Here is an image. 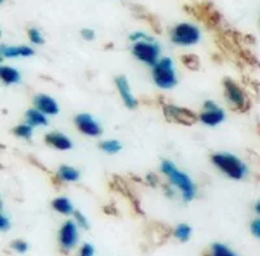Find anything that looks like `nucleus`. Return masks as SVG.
I'll use <instances>...</instances> for the list:
<instances>
[{
	"label": "nucleus",
	"mask_w": 260,
	"mask_h": 256,
	"mask_svg": "<svg viewBox=\"0 0 260 256\" xmlns=\"http://www.w3.org/2000/svg\"><path fill=\"white\" fill-rule=\"evenodd\" d=\"M59 242L61 247L69 250L77 242V227L73 221H65L59 233Z\"/></svg>",
	"instance_id": "obj_11"
},
{
	"label": "nucleus",
	"mask_w": 260,
	"mask_h": 256,
	"mask_svg": "<svg viewBox=\"0 0 260 256\" xmlns=\"http://www.w3.org/2000/svg\"><path fill=\"white\" fill-rule=\"evenodd\" d=\"M152 78H154V82L156 83V86H159L160 88L169 90V88L173 87L177 83V78H176L172 60L168 57L159 60L152 69Z\"/></svg>",
	"instance_id": "obj_3"
},
{
	"label": "nucleus",
	"mask_w": 260,
	"mask_h": 256,
	"mask_svg": "<svg viewBox=\"0 0 260 256\" xmlns=\"http://www.w3.org/2000/svg\"><path fill=\"white\" fill-rule=\"evenodd\" d=\"M13 133H15L17 137H20V138L30 139L32 129L29 124H22V125H18L17 127H15V129H13Z\"/></svg>",
	"instance_id": "obj_25"
},
{
	"label": "nucleus",
	"mask_w": 260,
	"mask_h": 256,
	"mask_svg": "<svg viewBox=\"0 0 260 256\" xmlns=\"http://www.w3.org/2000/svg\"><path fill=\"white\" fill-rule=\"evenodd\" d=\"M52 207L55 211L62 213V215H71L73 213V206L67 198H56L53 199Z\"/></svg>",
	"instance_id": "obj_18"
},
{
	"label": "nucleus",
	"mask_w": 260,
	"mask_h": 256,
	"mask_svg": "<svg viewBox=\"0 0 260 256\" xmlns=\"http://www.w3.org/2000/svg\"><path fill=\"white\" fill-rule=\"evenodd\" d=\"M201 39V31L190 24H180L172 30V41L181 46H192Z\"/></svg>",
	"instance_id": "obj_5"
},
{
	"label": "nucleus",
	"mask_w": 260,
	"mask_h": 256,
	"mask_svg": "<svg viewBox=\"0 0 260 256\" xmlns=\"http://www.w3.org/2000/svg\"><path fill=\"white\" fill-rule=\"evenodd\" d=\"M74 122H76L77 129L85 136L96 137L102 133V127L99 126V124L87 113H81V115L76 116Z\"/></svg>",
	"instance_id": "obj_10"
},
{
	"label": "nucleus",
	"mask_w": 260,
	"mask_h": 256,
	"mask_svg": "<svg viewBox=\"0 0 260 256\" xmlns=\"http://www.w3.org/2000/svg\"><path fill=\"white\" fill-rule=\"evenodd\" d=\"M169 234H171V229L168 227H166V225L156 222V224L151 227V236L159 239V242H161V243L162 241H166L168 238Z\"/></svg>",
	"instance_id": "obj_19"
},
{
	"label": "nucleus",
	"mask_w": 260,
	"mask_h": 256,
	"mask_svg": "<svg viewBox=\"0 0 260 256\" xmlns=\"http://www.w3.org/2000/svg\"><path fill=\"white\" fill-rule=\"evenodd\" d=\"M211 256H236V255H234V253L232 252L226 246H224V244L215 243L212 246V253H211Z\"/></svg>",
	"instance_id": "obj_26"
},
{
	"label": "nucleus",
	"mask_w": 260,
	"mask_h": 256,
	"mask_svg": "<svg viewBox=\"0 0 260 256\" xmlns=\"http://www.w3.org/2000/svg\"><path fill=\"white\" fill-rule=\"evenodd\" d=\"M81 34H82V37L86 39V41H92L95 37L94 31H92L91 29H83Z\"/></svg>",
	"instance_id": "obj_32"
},
{
	"label": "nucleus",
	"mask_w": 260,
	"mask_h": 256,
	"mask_svg": "<svg viewBox=\"0 0 260 256\" xmlns=\"http://www.w3.org/2000/svg\"><path fill=\"white\" fill-rule=\"evenodd\" d=\"M139 9V17H142L143 20H146L148 22V24L151 25V27L155 30V33H161V27H160L159 25V21L156 20V17L155 16H152L151 13L146 12V11H143L142 8H138Z\"/></svg>",
	"instance_id": "obj_23"
},
{
	"label": "nucleus",
	"mask_w": 260,
	"mask_h": 256,
	"mask_svg": "<svg viewBox=\"0 0 260 256\" xmlns=\"http://www.w3.org/2000/svg\"><path fill=\"white\" fill-rule=\"evenodd\" d=\"M2 55L6 57H27L34 55L32 48L27 46H18V47H2Z\"/></svg>",
	"instance_id": "obj_15"
},
{
	"label": "nucleus",
	"mask_w": 260,
	"mask_h": 256,
	"mask_svg": "<svg viewBox=\"0 0 260 256\" xmlns=\"http://www.w3.org/2000/svg\"><path fill=\"white\" fill-rule=\"evenodd\" d=\"M0 77L6 85H12V83L20 82V73L16 69L11 67H2L0 68Z\"/></svg>",
	"instance_id": "obj_17"
},
{
	"label": "nucleus",
	"mask_w": 260,
	"mask_h": 256,
	"mask_svg": "<svg viewBox=\"0 0 260 256\" xmlns=\"http://www.w3.org/2000/svg\"><path fill=\"white\" fill-rule=\"evenodd\" d=\"M26 121L30 126H45L47 125V118L45 113L38 109H29L26 112Z\"/></svg>",
	"instance_id": "obj_16"
},
{
	"label": "nucleus",
	"mask_w": 260,
	"mask_h": 256,
	"mask_svg": "<svg viewBox=\"0 0 260 256\" xmlns=\"http://www.w3.org/2000/svg\"><path fill=\"white\" fill-rule=\"evenodd\" d=\"M94 255V247L91 244L86 243L83 244L82 248H81V256H92Z\"/></svg>",
	"instance_id": "obj_31"
},
{
	"label": "nucleus",
	"mask_w": 260,
	"mask_h": 256,
	"mask_svg": "<svg viewBox=\"0 0 260 256\" xmlns=\"http://www.w3.org/2000/svg\"><path fill=\"white\" fill-rule=\"evenodd\" d=\"M183 65L186 67L190 71H198L201 68V61H199V57L197 55H192V53H187V55H183L181 56Z\"/></svg>",
	"instance_id": "obj_21"
},
{
	"label": "nucleus",
	"mask_w": 260,
	"mask_h": 256,
	"mask_svg": "<svg viewBox=\"0 0 260 256\" xmlns=\"http://www.w3.org/2000/svg\"><path fill=\"white\" fill-rule=\"evenodd\" d=\"M115 83L116 87H117V91L120 92V97L124 100L125 106H126L127 108H136V107L138 106V102H137V99L133 97L132 91H130L129 83H127L126 78H125L124 76L116 77Z\"/></svg>",
	"instance_id": "obj_12"
},
{
	"label": "nucleus",
	"mask_w": 260,
	"mask_h": 256,
	"mask_svg": "<svg viewBox=\"0 0 260 256\" xmlns=\"http://www.w3.org/2000/svg\"><path fill=\"white\" fill-rule=\"evenodd\" d=\"M101 148L107 153H117L121 150V144L117 141H106L101 143Z\"/></svg>",
	"instance_id": "obj_24"
},
{
	"label": "nucleus",
	"mask_w": 260,
	"mask_h": 256,
	"mask_svg": "<svg viewBox=\"0 0 260 256\" xmlns=\"http://www.w3.org/2000/svg\"><path fill=\"white\" fill-rule=\"evenodd\" d=\"M190 236H191V228L186 224H180L175 229V237L181 242L189 241Z\"/></svg>",
	"instance_id": "obj_22"
},
{
	"label": "nucleus",
	"mask_w": 260,
	"mask_h": 256,
	"mask_svg": "<svg viewBox=\"0 0 260 256\" xmlns=\"http://www.w3.org/2000/svg\"><path fill=\"white\" fill-rule=\"evenodd\" d=\"M133 55L147 65H155L159 60V47L152 42L139 41L133 46Z\"/></svg>",
	"instance_id": "obj_7"
},
{
	"label": "nucleus",
	"mask_w": 260,
	"mask_h": 256,
	"mask_svg": "<svg viewBox=\"0 0 260 256\" xmlns=\"http://www.w3.org/2000/svg\"><path fill=\"white\" fill-rule=\"evenodd\" d=\"M74 216H76V220H77L80 227H82L83 229H87V228H89V222H87V220H86V217L82 215V213L77 211V212H74Z\"/></svg>",
	"instance_id": "obj_29"
},
{
	"label": "nucleus",
	"mask_w": 260,
	"mask_h": 256,
	"mask_svg": "<svg viewBox=\"0 0 260 256\" xmlns=\"http://www.w3.org/2000/svg\"><path fill=\"white\" fill-rule=\"evenodd\" d=\"M211 160L220 171H222L226 176L234 178V180L243 178L246 172H247L245 164L238 157L231 155V153H215V155H212Z\"/></svg>",
	"instance_id": "obj_2"
},
{
	"label": "nucleus",
	"mask_w": 260,
	"mask_h": 256,
	"mask_svg": "<svg viewBox=\"0 0 260 256\" xmlns=\"http://www.w3.org/2000/svg\"><path fill=\"white\" fill-rule=\"evenodd\" d=\"M224 90L232 109L242 113L248 111V108H250V100H248L245 91L234 81L226 78L224 81Z\"/></svg>",
	"instance_id": "obj_4"
},
{
	"label": "nucleus",
	"mask_w": 260,
	"mask_h": 256,
	"mask_svg": "<svg viewBox=\"0 0 260 256\" xmlns=\"http://www.w3.org/2000/svg\"><path fill=\"white\" fill-rule=\"evenodd\" d=\"M59 178L64 181H68V182H74V181L78 180L80 177V173L72 167H68V165H62L59 169Z\"/></svg>",
	"instance_id": "obj_20"
},
{
	"label": "nucleus",
	"mask_w": 260,
	"mask_h": 256,
	"mask_svg": "<svg viewBox=\"0 0 260 256\" xmlns=\"http://www.w3.org/2000/svg\"><path fill=\"white\" fill-rule=\"evenodd\" d=\"M27 34H29V38L32 43H37V44L43 43V37H42L41 31H39L38 29H34V27H32V29H29Z\"/></svg>",
	"instance_id": "obj_27"
},
{
	"label": "nucleus",
	"mask_w": 260,
	"mask_h": 256,
	"mask_svg": "<svg viewBox=\"0 0 260 256\" xmlns=\"http://www.w3.org/2000/svg\"><path fill=\"white\" fill-rule=\"evenodd\" d=\"M161 172L168 177L169 181H171L173 185L177 186L181 191H182L183 199L186 200V202H190V200L194 199L195 186L187 174L178 171V169L176 168V165L172 162H169V160H164V162L161 163Z\"/></svg>",
	"instance_id": "obj_1"
},
{
	"label": "nucleus",
	"mask_w": 260,
	"mask_h": 256,
	"mask_svg": "<svg viewBox=\"0 0 260 256\" xmlns=\"http://www.w3.org/2000/svg\"><path fill=\"white\" fill-rule=\"evenodd\" d=\"M104 211H106V213H110V215H116V209H113V206H107L106 208H104Z\"/></svg>",
	"instance_id": "obj_34"
},
{
	"label": "nucleus",
	"mask_w": 260,
	"mask_h": 256,
	"mask_svg": "<svg viewBox=\"0 0 260 256\" xmlns=\"http://www.w3.org/2000/svg\"><path fill=\"white\" fill-rule=\"evenodd\" d=\"M255 209H256V212L260 215V202H257L256 206H255Z\"/></svg>",
	"instance_id": "obj_35"
},
{
	"label": "nucleus",
	"mask_w": 260,
	"mask_h": 256,
	"mask_svg": "<svg viewBox=\"0 0 260 256\" xmlns=\"http://www.w3.org/2000/svg\"><path fill=\"white\" fill-rule=\"evenodd\" d=\"M46 143H48L52 147L57 148V150H71L72 148V142L71 139L62 136L61 133H50L45 137Z\"/></svg>",
	"instance_id": "obj_14"
},
{
	"label": "nucleus",
	"mask_w": 260,
	"mask_h": 256,
	"mask_svg": "<svg viewBox=\"0 0 260 256\" xmlns=\"http://www.w3.org/2000/svg\"><path fill=\"white\" fill-rule=\"evenodd\" d=\"M34 104H36L38 111H41L42 113H46V115H56V113H59V106L48 95H37L36 99H34Z\"/></svg>",
	"instance_id": "obj_13"
},
{
	"label": "nucleus",
	"mask_w": 260,
	"mask_h": 256,
	"mask_svg": "<svg viewBox=\"0 0 260 256\" xmlns=\"http://www.w3.org/2000/svg\"><path fill=\"white\" fill-rule=\"evenodd\" d=\"M0 228H2V230H8L9 229V220L4 215L0 216Z\"/></svg>",
	"instance_id": "obj_33"
},
{
	"label": "nucleus",
	"mask_w": 260,
	"mask_h": 256,
	"mask_svg": "<svg viewBox=\"0 0 260 256\" xmlns=\"http://www.w3.org/2000/svg\"><path fill=\"white\" fill-rule=\"evenodd\" d=\"M251 233L252 236L260 239V218H256V220H254L251 222Z\"/></svg>",
	"instance_id": "obj_30"
},
{
	"label": "nucleus",
	"mask_w": 260,
	"mask_h": 256,
	"mask_svg": "<svg viewBox=\"0 0 260 256\" xmlns=\"http://www.w3.org/2000/svg\"><path fill=\"white\" fill-rule=\"evenodd\" d=\"M12 248H15L17 252L24 253V252H26V250H27V243L24 241H21V239H17V241L12 242Z\"/></svg>",
	"instance_id": "obj_28"
},
{
	"label": "nucleus",
	"mask_w": 260,
	"mask_h": 256,
	"mask_svg": "<svg viewBox=\"0 0 260 256\" xmlns=\"http://www.w3.org/2000/svg\"><path fill=\"white\" fill-rule=\"evenodd\" d=\"M162 109H164L166 118L171 122L190 126V125H194L198 121V116L187 108H181V107L172 106V104H166Z\"/></svg>",
	"instance_id": "obj_6"
},
{
	"label": "nucleus",
	"mask_w": 260,
	"mask_h": 256,
	"mask_svg": "<svg viewBox=\"0 0 260 256\" xmlns=\"http://www.w3.org/2000/svg\"><path fill=\"white\" fill-rule=\"evenodd\" d=\"M199 120L208 126H216L225 120V115L222 109H220L213 102H206L204 111L199 116Z\"/></svg>",
	"instance_id": "obj_9"
},
{
	"label": "nucleus",
	"mask_w": 260,
	"mask_h": 256,
	"mask_svg": "<svg viewBox=\"0 0 260 256\" xmlns=\"http://www.w3.org/2000/svg\"><path fill=\"white\" fill-rule=\"evenodd\" d=\"M190 12H191V15H194L195 17L198 18L199 21L204 22L208 27H212V29L217 26L220 24V20H221L219 12L208 3L192 7Z\"/></svg>",
	"instance_id": "obj_8"
}]
</instances>
